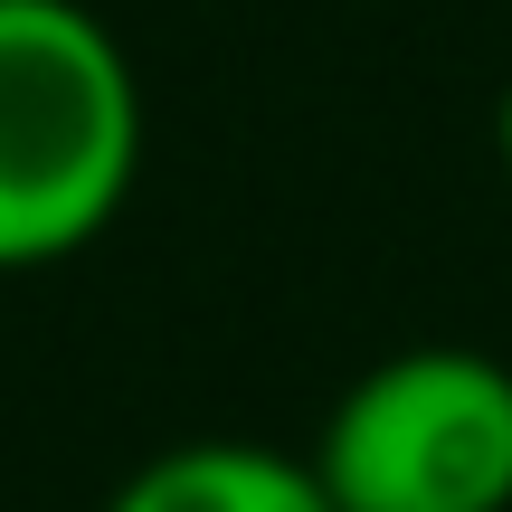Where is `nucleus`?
Returning <instances> with one entry per match:
<instances>
[{"label":"nucleus","instance_id":"obj_4","mask_svg":"<svg viewBox=\"0 0 512 512\" xmlns=\"http://www.w3.org/2000/svg\"><path fill=\"white\" fill-rule=\"evenodd\" d=\"M494 152H503V181H512V86H503V105H494Z\"/></svg>","mask_w":512,"mask_h":512},{"label":"nucleus","instance_id":"obj_1","mask_svg":"<svg viewBox=\"0 0 512 512\" xmlns=\"http://www.w3.org/2000/svg\"><path fill=\"white\" fill-rule=\"evenodd\" d=\"M143 171V86L86 0H0V275L95 247Z\"/></svg>","mask_w":512,"mask_h":512},{"label":"nucleus","instance_id":"obj_3","mask_svg":"<svg viewBox=\"0 0 512 512\" xmlns=\"http://www.w3.org/2000/svg\"><path fill=\"white\" fill-rule=\"evenodd\" d=\"M105 512H332V494L313 456H285L256 437H190L143 456Z\"/></svg>","mask_w":512,"mask_h":512},{"label":"nucleus","instance_id":"obj_2","mask_svg":"<svg viewBox=\"0 0 512 512\" xmlns=\"http://www.w3.org/2000/svg\"><path fill=\"white\" fill-rule=\"evenodd\" d=\"M332 512H512V370L494 351H389L313 446Z\"/></svg>","mask_w":512,"mask_h":512}]
</instances>
